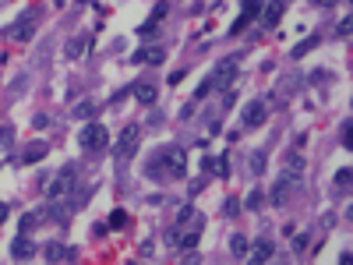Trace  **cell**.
I'll use <instances>...</instances> for the list:
<instances>
[{
	"instance_id": "10",
	"label": "cell",
	"mask_w": 353,
	"mask_h": 265,
	"mask_svg": "<svg viewBox=\"0 0 353 265\" xmlns=\"http://www.w3.org/2000/svg\"><path fill=\"white\" fill-rule=\"evenodd\" d=\"M11 255H14V258H32V255H36V244H32V241H28V237L21 233V237L14 241V248H11Z\"/></svg>"
},
{
	"instance_id": "2",
	"label": "cell",
	"mask_w": 353,
	"mask_h": 265,
	"mask_svg": "<svg viewBox=\"0 0 353 265\" xmlns=\"http://www.w3.org/2000/svg\"><path fill=\"white\" fill-rule=\"evenodd\" d=\"M155 163H166V173H170V177H184V173H187V166H184V152H180L177 145L155 152Z\"/></svg>"
},
{
	"instance_id": "23",
	"label": "cell",
	"mask_w": 353,
	"mask_h": 265,
	"mask_svg": "<svg viewBox=\"0 0 353 265\" xmlns=\"http://www.w3.org/2000/svg\"><path fill=\"white\" fill-rule=\"evenodd\" d=\"M336 184L346 191V188H350V170H339V173H336Z\"/></svg>"
},
{
	"instance_id": "11",
	"label": "cell",
	"mask_w": 353,
	"mask_h": 265,
	"mask_svg": "<svg viewBox=\"0 0 353 265\" xmlns=\"http://www.w3.org/2000/svg\"><path fill=\"white\" fill-rule=\"evenodd\" d=\"M282 173H286V177H293V181H300V177H304V159L293 152V156L286 159V170H282Z\"/></svg>"
},
{
	"instance_id": "25",
	"label": "cell",
	"mask_w": 353,
	"mask_h": 265,
	"mask_svg": "<svg viewBox=\"0 0 353 265\" xmlns=\"http://www.w3.org/2000/svg\"><path fill=\"white\" fill-rule=\"evenodd\" d=\"M251 170H254V173H262V170H265V156H262V152L254 156V163H251Z\"/></svg>"
},
{
	"instance_id": "19",
	"label": "cell",
	"mask_w": 353,
	"mask_h": 265,
	"mask_svg": "<svg viewBox=\"0 0 353 265\" xmlns=\"http://www.w3.org/2000/svg\"><path fill=\"white\" fill-rule=\"evenodd\" d=\"M258 11H262V0H244V18H247V21H251Z\"/></svg>"
},
{
	"instance_id": "27",
	"label": "cell",
	"mask_w": 353,
	"mask_h": 265,
	"mask_svg": "<svg viewBox=\"0 0 353 265\" xmlns=\"http://www.w3.org/2000/svg\"><path fill=\"white\" fill-rule=\"evenodd\" d=\"M314 4H318V7H332L336 0H314Z\"/></svg>"
},
{
	"instance_id": "1",
	"label": "cell",
	"mask_w": 353,
	"mask_h": 265,
	"mask_svg": "<svg viewBox=\"0 0 353 265\" xmlns=\"http://www.w3.org/2000/svg\"><path fill=\"white\" fill-rule=\"evenodd\" d=\"M106 141H110V134H106L103 124H88V128L78 131V145L85 152H99V149H106Z\"/></svg>"
},
{
	"instance_id": "22",
	"label": "cell",
	"mask_w": 353,
	"mask_h": 265,
	"mask_svg": "<svg viewBox=\"0 0 353 265\" xmlns=\"http://www.w3.org/2000/svg\"><path fill=\"white\" fill-rule=\"evenodd\" d=\"M68 53H71V57H81V53H85V39H71Z\"/></svg>"
},
{
	"instance_id": "20",
	"label": "cell",
	"mask_w": 353,
	"mask_h": 265,
	"mask_svg": "<svg viewBox=\"0 0 353 265\" xmlns=\"http://www.w3.org/2000/svg\"><path fill=\"white\" fill-rule=\"evenodd\" d=\"M36 223H39V216H36V212H28V216H21V233H28V230H36Z\"/></svg>"
},
{
	"instance_id": "18",
	"label": "cell",
	"mask_w": 353,
	"mask_h": 265,
	"mask_svg": "<svg viewBox=\"0 0 353 265\" xmlns=\"http://www.w3.org/2000/svg\"><path fill=\"white\" fill-rule=\"evenodd\" d=\"M209 170H215L219 177H226V173H230V166H226V156H219V159H209Z\"/></svg>"
},
{
	"instance_id": "3",
	"label": "cell",
	"mask_w": 353,
	"mask_h": 265,
	"mask_svg": "<svg viewBox=\"0 0 353 265\" xmlns=\"http://www.w3.org/2000/svg\"><path fill=\"white\" fill-rule=\"evenodd\" d=\"M237 67H240V57H226V61H219L212 85H219V89H230V85H233V78H237Z\"/></svg>"
},
{
	"instance_id": "4",
	"label": "cell",
	"mask_w": 353,
	"mask_h": 265,
	"mask_svg": "<svg viewBox=\"0 0 353 265\" xmlns=\"http://www.w3.org/2000/svg\"><path fill=\"white\" fill-rule=\"evenodd\" d=\"M138 141H141V131L131 124L127 131L120 134V141H117V159H131V156L138 152Z\"/></svg>"
},
{
	"instance_id": "16",
	"label": "cell",
	"mask_w": 353,
	"mask_h": 265,
	"mask_svg": "<svg viewBox=\"0 0 353 265\" xmlns=\"http://www.w3.org/2000/svg\"><path fill=\"white\" fill-rule=\"evenodd\" d=\"M110 226H113V230H124V226H127V212H124V209H113V212H110Z\"/></svg>"
},
{
	"instance_id": "21",
	"label": "cell",
	"mask_w": 353,
	"mask_h": 265,
	"mask_svg": "<svg viewBox=\"0 0 353 265\" xmlns=\"http://www.w3.org/2000/svg\"><path fill=\"white\" fill-rule=\"evenodd\" d=\"M233 255H237V258H244V255H247V241H244L240 233L233 237Z\"/></svg>"
},
{
	"instance_id": "12",
	"label": "cell",
	"mask_w": 353,
	"mask_h": 265,
	"mask_svg": "<svg viewBox=\"0 0 353 265\" xmlns=\"http://www.w3.org/2000/svg\"><path fill=\"white\" fill-rule=\"evenodd\" d=\"M95 113H99V106H95L92 99H81V103L74 106V117H81V121H92Z\"/></svg>"
},
{
	"instance_id": "17",
	"label": "cell",
	"mask_w": 353,
	"mask_h": 265,
	"mask_svg": "<svg viewBox=\"0 0 353 265\" xmlns=\"http://www.w3.org/2000/svg\"><path fill=\"white\" fill-rule=\"evenodd\" d=\"M11 36H14V39H32V21L25 18V25H14V28H11Z\"/></svg>"
},
{
	"instance_id": "6",
	"label": "cell",
	"mask_w": 353,
	"mask_h": 265,
	"mask_svg": "<svg viewBox=\"0 0 353 265\" xmlns=\"http://www.w3.org/2000/svg\"><path fill=\"white\" fill-rule=\"evenodd\" d=\"M71 188H74V170H64L53 184H50V201H60L64 195H68Z\"/></svg>"
},
{
	"instance_id": "24",
	"label": "cell",
	"mask_w": 353,
	"mask_h": 265,
	"mask_svg": "<svg viewBox=\"0 0 353 265\" xmlns=\"http://www.w3.org/2000/svg\"><path fill=\"white\" fill-rule=\"evenodd\" d=\"M195 244H198V226H195V230H191V233L180 241V248H195Z\"/></svg>"
},
{
	"instance_id": "13",
	"label": "cell",
	"mask_w": 353,
	"mask_h": 265,
	"mask_svg": "<svg viewBox=\"0 0 353 265\" xmlns=\"http://www.w3.org/2000/svg\"><path fill=\"white\" fill-rule=\"evenodd\" d=\"M135 99L145 103V106H152V103H155V89H152V85H135Z\"/></svg>"
},
{
	"instance_id": "26",
	"label": "cell",
	"mask_w": 353,
	"mask_h": 265,
	"mask_svg": "<svg viewBox=\"0 0 353 265\" xmlns=\"http://www.w3.org/2000/svg\"><path fill=\"white\" fill-rule=\"evenodd\" d=\"M304 248H307V233H304V237H297V241H293V251H304Z\"/></svg>"
},
{
	"instance_id": "7",
	"label": "cell",
	"mask_w": 353,
	"mask_h": 265,
	"mask_svg": "<svg viewBox=\"0 0 353 265\" xmlns=\"http://www.w3.org/2000/svg\"><path fill=\"white\" fill-rule=\"evenodd\" d=\"M272 241H258L254 248H247V265H265L269 258H272Z\"/></svg>"
},
{
	"instance_id": "9",
	"label": "cell",
	"mask_w": 353,
	"mask_h": 265,
	"mask_svg": "<svg viewBox=\"0 0 353 265\" xmlns=\"http://www.w3.org/2000/svg\"><path fill=\"white\" fill-rule=\"evenodd\" d=\"M46 152H50V149H46V141H36V145L21 149V166H32V163H39Z\"/></svg>"
},
{
	"instance_id": "8",
	"label": "cell",
	"mask_w": 353,
	"mask_h": 265,
	"mask_svg": "<svg viewBox=\"0 0 353 265\" xmlns=\"http://www.w3.org/2000/svg\"><path fill=\"white\" fill-rule=\"evenodd\" d=\"M297 184H300V181H293V177H286V173H282V177H279V184L272 188V201H276V205H282V201L290 198V191H293Z\"/></svg>"
},
{
	"instance_id": "14",
	"label": "cell",
	"mask_w": 353,
	"mask_h": 265,
	"mask_svg": "<svg viewBox=\"0 0 353 265\" xmlns=\"http://www.w3.org/2000/svg\"><path fill=\"white\" fill-rule=\"evenodd\" d=\"M282 7H286V0H276V4H269V11H265V25H276L282 18Z\"/></svg>"
},
{
	"instance_id": "5",
	"label": "cell",
	"mask_w": 353,
	"mask_h": 265,
	"mask_svg": "<svg viewBox=\"0 0 353 265\" xmlns=\"http://www.w3.org/2000/svg\"><path fill=\"white\" fill-rule=\"evenodd\" d=\"M269 121V106L265 103H247V110H244V128H262Z\"/></svg>"
},
{
	"instance_id": "15",
	"label": "cell",
	"mask_w": 353,
	"mask_h": 265,
	"mask_svg": "<svg viewBox=\"0 0 353 265\" xmlns=\"http://www.w3.org/2000/svg\"><path fill=\"white\" fill-rule=\"evenodd\" d=\"M64 251H68L64 244H46V248H43V255H46V262H60V258H64Z\"/></svg>"
},
{
	"instance_id": "28",
	"label": "cell",
	"mask_w": 353,
	"mask_h": 265,
	"mask_svg": "<svg viewBox=\"0 0 353 265\" xmlns=\"http://www.w3.org/2000/svg\"><path fill=\"white\" fill-rule=\"evenodd\" d=\"M339 265H350V255H343V262H339Z\"/></svg>"
}]
</instances>
